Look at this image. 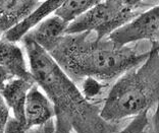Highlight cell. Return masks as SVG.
<instances>
[{"label":"cell","mask_w":159,"mask_h":133,"mask_svg":"<svg viewBox=\"0 0 159 133\" xmlns=\"http://www.w3.org/2000/svg\"><path fill=\"white\" fill-rule=\"evenodd\" d=\"M92 36V32L64 34L42 47L75 82L90 76L106 84L140 65L149 55L150 50L141 53Z\"/></svg>","instance_id":"6da1fadb"},{"label":"cell","mask_w":159,"mask_h":133,"mask_svg":"<svg viewBox=\"0 0 159 133\" xmlns=\"http://www.w3.org/2000/svg\"><path fill=\"white\" fill-rule=\"evenodd\" d=\"M20 41L27 50L31 73L53 104L57 119L67 122L78 133H107L109 128L99 116L100 108L82 95L49 53L27 37Z\"/></svg>","instance_id":"7a4b0ae2"},{"label":"cell","mask_w":159,"mask_h":133,"mask_svg":"<svg viewBox=\"0 0 159 133\" xmlns=\"http://www.w3.org/2000/svg\"><path fill=\"white\" fill-rule=\"evenodd\" d=\"M159 52L151 46L148 57L140 65L120 75L104 101L99 116L103 121L116 122L150 110L158 102Z\"/></svg>","instance_id":"3957f363"},{"label":"cell","mask_w":159,"mask_h":133,"mask_svg":"<svg viewBox=\"0 0 159 133\" xmlns=\"http://www.w3.org/2000/svg\"><path fill=\"white\" fill-rule=\"evenodd\" d=\"M138 10L125 8L110 0H101L91 9L70 21L66 34L92 32L97 40H101L139 14Z\"/></svg>","instance_id":"277c9868"},{"label":"cell","mask_w":159,"mask_h":133,"mask_svg":"<svg viewBox=\"0 0 159 133\" xmlns=\"http://www.w3.org/2000/svg\"><path fill=\"white\" fill-rule=\"evenodd\" d=\"M106 38L116 47H125L138 41H149L151 46H157L159 44V6L155 5L137 14Z\"/></svg>","instance_id":"5b68a950"},{"label":"cell","mask_w":159,"mask_h":133,"mask_svg":"<svg viewBox=\"0 0 159 133\" xmlns=\"http://www.w3.org/2000/svg\"><path fill=\"white\" fill-rule=\"evenodd\" d=\"M53 117H55L53 104L35 84L29 89L25 103V125L27 130L46 124Z\"/></svg>","instance_id":"8992f818"},{"label":"cell","mask_w":159,"mask_h":133,"mask_svg":"<svg viewBox=\"0 0 159 133\" xmlns=\"http://www.w3.org/2000/svg\"><path fill=\"white\" fill-rule=\"evenodd\" d=\"M63 1L64 0H44L40 2L23 20H20L16 26L6 32L3 37L11 42L17 43L32 28H34L41 21L55 12Z\"/></svg>","instance_id":"52a82bcc"},{"label":"cell","mask_w":159,"mask_h":133,"mask_svg":"<svg viewBox=\"0 0 159 133\" xmlns=\"http://www.w3.org/2000/svg\"><path fill=\"white\" fill-rule=\"evenodd\" d=\"M36 84L34 79L13 77L0 89V93L4 99L6 105L12 111L13 117L25 124V103L27 93ZM26 126V125H25Z\"/></svg>","instance_id":"ba28073f"},{"label":"cell","mask_w":159,"mask_h":133,"mask_svg":"<svg viewBox=\"0 0 159 133\" xmlns=\"http://www.w3.org/2000/svg\"><path fill=\"white\" fill-rule=\"evenodd\" d=\"M0 65L5 67L14 77L34 79L20 47L3 36L0 37Z\"/></svg>","instance_id":"9c48e42d"},{"label":"cell","mask_w":159,"mask_h":133,"mask_svg":"<svg viewBox=\"0 0 159 133\" xmlns=\"http://www.w3.org/2000/svg\"><path fill=\"white\" fill-rule=\"evenodd\" d=\"M40 0H0V37L23 20Z\"/></svg>","instance_id":"30bf717a"},{"label":"cell","mask_w":159,"mask_h":133,"mask_svg":"<svg viewBox=\"0 0 159 133\" xmlns=\"http://www.w3.org/2000/svg\"><path fill=\"white\" fill-rule=\"evenodd\" d=\"M67 24H68L61 19L59 16L53 14L52 16H48L38 26L32 28L24 37L31 39L42 47L46 43L66 34Z\"/></svg>","instance_id":"8fae6325"},{"label":"cell","mask_w":159,"mask_h":133,"mask_svg":"<svg viewBox=\"0 0 159 133\" xmlns=\"http://www.w3.org/2000/svg\"><path fill=\"white\" fill-rule=\"evenodd\" d=\"M100 1L101 0H64L53 14L70 24Z\"/></svg>","instance_id":"7c38bea8"},{"label":"cell","mask_w":159,"mask_h":133,"mask_svg":"<svg viewBox=\"0 0 159 133\" xmlns=\"http://www.w3.org/2000/svg\"><path fill=\"white\" fill-rule=\"evenodd\" d=\"M81 84H82V88L80 91H81L82 95L88 101L95 99L97 96H99L102 92V89L105 88V84H103V82L96 79V78L90 76L85 77L82 80Z\"/></svg>","instance_id":"4fadbf2b"},{"label":"cell","mask_w":159,"mask_h":133,"mask_svg":"<svg viewBox=\"0 0 159 133\" xmlns=\"http://www.w3.org/2000/svg\"><path fill=\"white\" fill-rule=\"evenodd\" d=\"M149 111L150 110H145L142 113L134 116V119L129 122L128 126L118 133H146L147 127L149 125V120H148Z\"/></svg>","instance_id":"5bb4252c"},{"label":"cell","mask_w":159,"mask_h":133,"mask_svg":"<svg viewBox=\"0 0 159 133\" xmlns=\"http://www.w3.org/2000/svg\"><path fill=\"white\" fill-rule=\"evenodd\" d=\"M27 131L25 124L14 117H9L4 126V133H26Z\"/></svg>","instance_id":"9a60e30c"},{"label":"cell","mask_w":159,"mask_h":133,"mask_svg":"<svg viewBox=\"0 0 159 133\" xmlns=\"http://www.w3.org/2000/svg\"><path fill=\"white\" fill-rule=\"evenodd\" d=\"M9 118V108L0 93V129L4 130V126Z\"/></svg>","instance_id":"2e32d148"},{"label":"cell","mask_w":159,"mask_h":133,"mask_svg":"<svg viewBox=\"0 0 159 133\" xmlns=\"http://www.w3.org/2000/svg\"><path fill=\"white\" fill-rule=\"evenodd\" d=\"M54 133H78V132H75V129L67 122L56 118V128Z\"/></svg>","instance_id":"e0dca14e"},{"label":"cell","mask_w":159,"mask_h":133,"mask_svg":"<svg viewBox=\"0 0 159 133\" xmlns=\"http://www.w3.org/2000/svg\"><path fill=\"white\" fill-rule=\"evenodd\" d=\"M115 3H117L122 7L131 9H139L141 7V2L143 0H110Z\"/></svg>","instance_id":"ac0fdd59"},{"label":"cell","mask_w":159,"mask_h":133,"mask_svg":"<svg viewBox=\"0 0 159 133\" xmlns=\"http://www.w3.org/2000/svg\"><path fill=\"white\" fill-rule=\"evenodd\" d=\"M14 76L6 69L5 67L0 65V89L8 82L10 79H12Z\"/></svg>","instance_id":"d6986e66"},{"label":"cell","mask_w":159,"mask_h":133,"mask_svg":"<svg viewBox=\"0 0 159 133\" xmlns=\"http://www.w3.org/2000/svg\"><path fill=\"white\" fill-rule=\"evenodd\" d=\"M0 133H4V130H1V129H0Z\"/></svg>","instance_id":"ffe728a7"}]
</instances>
